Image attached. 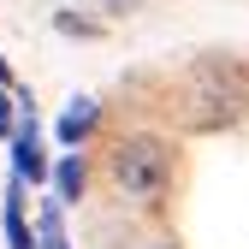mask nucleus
Instances as JSON below:
<instances>
[{"instance_id": "12", "label": "nucleus", "mask_w": 249, "mask_h": 249, "mask_svg": "<svg viewBox=\"0 0 249 249\" xmlns=\"http://www.w3.org/2000/svg\"><path fill=\"white\" fill-rule=\"evenodd\" d=\"M154 249H166V243H154Z\"/></svg>"}, {"instance_id": "3", "label": "nucleus", "mask_w": 249, "mask_h": 249, "mask_svg": "<svg viewBox=\"0 0 249 249\" xmlns=\"http://www.w3.org/2000/svg\"><path fill=\"white\" fill-rule=\"evenodd\" d=\"M12 172H18V178H30V184H42V178H48V160H42L36 119H30V113L12 124Z\"/></svg>"}, {"instance_id": "2", "label": "nucleus", "mask_w": 249, "mask_h": 249, "mask_svg": "<svg viewBox=\"0 0 249 249\" xmlns=\"http://www.w3.org/2000/svg\"><path fill=\"white\" fill-rule=\"evenodd\" d=\"M113 184L131 202H160L166 196V184H172V148L160 137H124L113 148V160H107Z\"/></svg>"}, {"instance_id": "11", "label": "nucleus", "mask_w": 249, "mask_h": 249, "mask_svg": "<svg viewBox=\"0 0 249 249\" xmlns=\"http://www.w3.org/2000/svg\"><path fill=\"white\" fill-rule=\"evenodd\" d=\"M0 83H12V66H6V59H0Z\"/></svg>"}, {"instance_id": "7", "label": "nucleus", "mask_w": 249, "mask_h": 249, "mask_svg": "<svg viewBox=\"0 0 249 249\" xmlns=\"http://www.w3.org/2000/svg\"><path fill=\"white\" fill-rule=\"evenodd\" d=\"M53 30H59V36H101V24H89V18H77V12H53Z\"/></svg>"}, {"instance_id": "5", "label": "nucleus", "mask_w": 249, "mask_h": 249, "mask_svg": "<svg viewBox=\"0 0 249 249\" xmlns=\"http://www.w3.org/2000/svg\"><path fill=\"white\" fill-rule=\"evenodd\" d=\"M83 184H89L83 154H66V160L53 166V190H59V202H77V196H83Z\"/></svg>"}, {"instance_id": "1", "label": "nucleus", "mask_w": 249, "mask_h": 249, "mask_svg": "<svg viewBox=\"0 0 249 249\" xmlns=\"http://www.w3.org/2000/svg\"><path fill=\"white\" fill-rule=\"evenodd\" d=\"M249 113V71L231 59H202L184 71V124L190 131H226Z\"/></svg>"}, {"instance_id": "6", "label": "nucleus", "mask_w": 249, "mask_h": 249, "mask_svg": "<svg viewBox=\"0 0 249 249\" xmlns=\"http://www.w3.org/2000/svg\"><path fill=\"white\" fill-rule=\"evenodd\" d=\"M6 243H12V249H36V237H30V226H24L18 196H6Z\"/></svg>"}, {"instance_id": "4", "label": "nucleus", "mask_w": 249, "mask_h": 249, "mask_svg": "<svg viewBox=\"0 0 249 249\" xmlns=\"http://www.w3.org/2000/svg\"><path fill=\"white\" fill-rule=\"evenodd\" d=\"M95 119H101V107L89 101V95H77V101L66 107V119H59V142H66V148H77L89 131H95Z\"/></svg>"}, {"instance_id": "10", "label": "nucleus", "mask_w": 249, "mask_h": 249, "mask_svg": "<svg viewBox=\"0 0 249 249\" xmlns=\"http://www.w3.org/2000/svg\"><path fill=\"white\" fill-rule=\"evenodd\" d=\"M107 12H131V6H142V0H101Z\"/></svg>"}, {"instance_id": "9", "label": "nucleus", "mask_w": 249, "mask_h": 249, "mask_svg": "<svg viewBox=\"0 0 249 249\" xmlns=\"http://www.w3.org/2000/svg\"><path fill=\"white\" fill-rule=\"evenodd\" d=\"M12 124H18V107H12L6 89H0V137H12Z\"/></svg>"}, {"instance_id": "8", "label": "nucleus", "mask_w": 249, "mask_h": 249, "mask_svg": "<svg viewBox=\"0 0 249 249\" xmlns=\"http://www.w3.org/2000/svg\"><path fill=\"white\" fill-rule=\"evenodd\" d=\"M36 249H66V231H59V208H48L42 213V243Z\"/></svg>"}]
</instances>
